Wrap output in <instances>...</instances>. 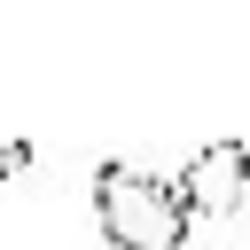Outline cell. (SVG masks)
Segmentation results:
<instances>
[{
    "instance_id": "1",
    "label": "cell",
    "mask_w": 250,
    "mask_h": 250,
    "mask_svg": "<svg viewBox=\"0 0 250 250\" xmlns=\"http://www.w3.org/2000/svg\"><path fill=\"white\" fill-rule=\"evenodd\" d=\"M94 227L117 250H180L188 242L180 188L156 180V172H141V164H117V156L94 172Z\"/></svg>"
},
{
    "instance_id": "2",
    "label": "cell",
    "mask_w": 250,
    "mask_h": 250,
    "mask_svg": "<svg viewBox=\"0 0 250 250\" xmlns=\"http://www.w3.org/2000/svg\"><path fill=\"white\" fill-rule=\"evenodd\" d=\"M172 188H180V211L188 219H234L250 203V148L242 141H203Z\"/></svg>"
}]
</instances>
